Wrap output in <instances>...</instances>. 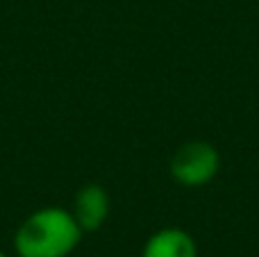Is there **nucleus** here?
I'll use <instances>...</instances> for the list:
<instances>
[{
    "label": "nucleus",
    "mask_w": 259,
    "mask_h": 257,
    "mask_svg": "<svg viewBox=\"0 0 259 257\" xmlns=\"http://www.w3.org/2000/svg\"><path fill=\"white\" fill-rule=\"evenodd\" d=\"M82 228L71 209L41 207L18 226L14 250L18 257H68L82 241Z\"/></svg>",
    "instance_id": "nucleus-1"
},
{
    "label": "nucleus",
    "mask_w": 259,
    "mask_h": 257,
    "mask_svg": "<svg viewBox=\"0 0 259 257\" xmlns=\"http://www.w3.org/2000/svg\"><path fill=\"white\" fill-rule=\"evenodd\" d=\"M168 171L180 187L198 189L219 176L221 155L209 141H187L175 150Z\"/></svg>",
    "instance_id": "nucleus-2"
},
{
    "label": "nucleus",
    "mask_w": 259,
    "mask_h": 257,
    "mask_svg": "<svg viewBox=\"0 0 259 257\" xmlns=\"http://www.w3.org/2000/svg\"><path fill=\"white\" fill-rule=\"evenodd\" d=\"M109 212H112V200H109V194L105 187L89 182L82 189H77L71 205V214L75 217L82 232L100 230L107 221Z\"/></svg>",
    "instance_id": "nucleus-3"
},
{
    "label": "nucleus",
    "mask_w": 259,
    "mask_h": 257,
    "mask_svg": "<svg viewBox=\"0 0 259 257\" xmlns=\"http://www.w3.org/2000/svg\"><path fill=\"white\" fill-rule=\"evenodd\" d=\"M141 257H198V246L182 228H161L148 237Z\"/></svg>",
    "instance_id": "nucleus-4"
},
{
    "label": "nucleus",
    "mask_w": 259,
    "mask_h": 257,
    "mask_svg": "<svg viewBox=\"0 0 259 257\" xmlns=\"http://www.w3.org/2000/svg\"><path fill=\"white\" fill-rule=\"evenodd\" d=\"M0 257H7V255H5V253H3V250H0Z\"/></svg>",
    "instance_id": "nucleus-5"
}]
</instances>
